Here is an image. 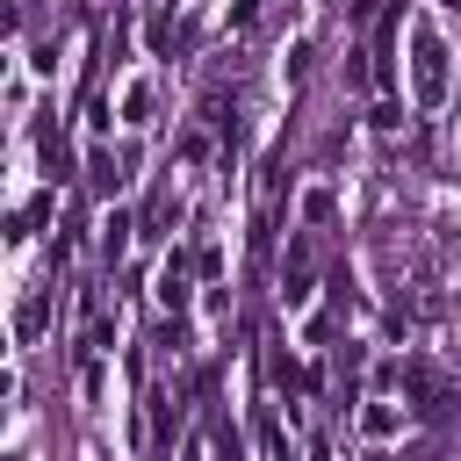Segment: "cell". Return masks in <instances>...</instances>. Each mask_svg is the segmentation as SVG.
Here are the masks:
<instances>
[{
  "label": "cell",
  "instance_id": "1",
  "mask_svg": "<svg viewBox=\"0 0 461 461\" xmlns=\"http://www.w3.org/2000/svg\"><path fill=\"white\" fill-rule=\"evenodd\" d=\"M411 86H418L425 108L447 101V43H439L432 29H418V43H411Z\"/></svg>",
  "mask_w": 461,
  "mask_h": 461
},
{
  "label": "cell",
  "instance_id": "2",
  "mask_svg": "<svg viewBox=\"0 0 461 461\" xmlns=\"http://www.w3.org/2000/svg\"><path fill=\"white\" fill-rule=\"evenodd\" d=\"M396 382H403V396L418 403V418H439V411H447V382H439L432 367H403Z\"/></svg>",
  "mask_w": 461,
  "mask_h": 461
},
{
  "label": "cell",
  "instance_id": "3",
  "mask_svg": "<svg viewBox=\"0 0 461 461\" xmlns=\"http://www.w3.org/2000/svg\"><path fill=\"white\" fill-rule=\"evenodd\" d=\"M158 295H166V303H187V259H180V252L166 259V274H158Z\"/></svg>",
  "mask_w": 461,
  "mask_h": 461
},
{
  "label": "cell",
  "instance_id": "4",
  "mask_svg": "<svg viewBox=\"0 0 461 461\" xmlns=\"http://www.w3.org/2000/svg\"><path fill=\"white\" fill-rule=\"evenodd\" d=\"M122 245H130V216L115 209V216L101 223V252H108V259H122Z\"/></svg>",
  "mask_w": 461,
  "mask_h": 461
},
{
  "label": "cell",
  "instance_id": "5",
  "mask_svg": "<svg viewBox=\"0 0 461 461\" xmlns=\"http://www.w3.org/2000/svg\"><path fill=\"white\" fill-rule=\"evenodd\" d=\"M173 425H180V396H151V432L173 439Z\"/></svg>",
  "mask_w": 461,
  "mask_h": 461
},
{
  "label": "cell",
  "instance_id": "6",
  "mask_svg": "<svg viewBox=\"0 0 461 461\" xmlns=\"http://www.w3.org/2000/svg\"><path fill=\"white\" fill-rule=\"evenodd\" d=\"M267 375H274V382H281V389H303V367H295V360H288V353H267Z\"/></svg>",
  "mask_w": 461,
  "mask_h": 461
},
{
  "label": "cell",
  "instance_id": "7",
  "mask_svg": "<svg viewBox=\"0 0 461 461\" xmlns=\"http://www.w3.org/2000/svg\"><path fill=\"white\" fill-rule=\"evenodd\" d=\"M86 173H94V187H115V180H122V173H115V158H108V151H94V166H86Z\"/></svg>",
  "mask_w": 461,
  "mask_h": 461
},
{
  "label": "cell",
  "instance_id": "8",
  "mask_svg": "<svg viewBox=\"0 0 461 461\" xmlns=\"http://www.w3.org/2000/svg\"><path fill=\"white\" fill-rule=\"evenodd\" d=\"M36 331H43V295H29V303H22V339H36Z\"/></svg>",
  "mask_w": 461,
  "mask_h": 461
},
{
  "label": "cell",
  "instance_id": "9",
  "mask_svg": "<svg viewBox=\"0 0 461 461\" xmlns=\"http://www.w3.org/2000/svg\"><path fill=\"white\" fill-rule=\"evenodd\" d=\"M360 425H367V432H375V439H382V432H396V411H382V403H375V411H367V418H360Z\"/></svg>",
  "mask_w": 461,
  "mask_h": 461
},
{
  "label": "cell",
  "instance_id": "10",
  "mask_svg": "<svg viewBox=\"0 0 461 461\" xmlns=\"http://www.w3.org/2000/svg\"><path fill=\"white\" fill-rule=\"evenodd\" d=\"M310 461H331V454H310Z\"/></svg>",
  "mask_w": 461,
  "mask_h": 461
},
{
  "label": "cell",
  "instance_id": "11",
  "mask_svg": "<svg viewBox=\"0 0 461 461\" xmlns=\"http://www.w3.org/2000/svg\"><path fill=\"white\" fill-rule=\"evenodd\" d=\"M447 7H454V14H461V0H447Z\"/></svg>",
  "mask_w": 461,
  "mask_h": 461
}]
</instances>
